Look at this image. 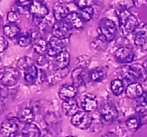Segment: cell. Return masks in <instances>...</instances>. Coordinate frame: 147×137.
Instances as JSON below:
<instances>
[{
  "instance_id": "6da1fadb",
  "label": "cell",
  "mask_w": 147,
  "mask_h": 137,
  "mask_svg": "<svg viewBox=\"0 0 147 137\" xmlns=\"http://www.w3.org/2000/svg\"><path fill=\"white\" fill-rule=\"evenodd\" d=\"M119 28L123 35H129L136 31L139 25V19L128 9H119L117 11Z\"/></svg>"
},
{
  "instance_id": "7a4b0ae2",
  "label": "cell",
  "mask_w": 147,
  "mask_h": 137,
  "mask_svg": "<svg viewBox=\"0 0 147 137\" xmlns=\"http://www.w3.org/2000/svg\"><path fill=\"white\" fill-rule=\"evenodd\" d=\"M122 76L125 80L133 82L144 81L147 78V73L142 64H126L122 67Z\"/></svg>"
},
{
  "instance_id": "3957f363",
  "label": "cell",
  "mask_w": 147,
  "mask_h": 137,
  "mask_svg": "<svg viewBox=\"0 0 147 137\" xmlns=\"http://www.w3.org/2000/svg\"><path fill=\"white\" fill-rule=\"evenodd\" d=\"M20 78V71L13 67H6L0 71V81L4 87H12L19 82Z\"/></svg>"
},
{
  "instance_id": "277c9868",
  "label": "cell",
  "mask_w": 147,
  "mask_h": 137,
  "mask_svg": "<svg viewBox=\"0 0 147 137\" xmlns=\"http://www.w3.org/2000/svg\"><path fill=\"white\" fill-rule=\"evenodd\" d=\"M99 35L102 36L107 42L113 41L117 32V25L109 19H103L99 22Z\"/></svg>"
},
{
  "instance_id": "5b68a950",
  "label": "cell",
  "mask_w": 147,
  "mask_h": 137,
  "mask_svg": "<svg viewBox=\"0 0 147 137\" xmlns=\"http://www.w3.org/2000/svg\"><path fill=\"white\" fill-rule=\"evenodd\" d=\"M73 28L67 20L56 21L53 25L51 32L53 37L61 40H67L71 37Z\"/></svg>"
},
{
  "instance_id": "8992f818",
  "label": "cell",
  "mask_w": 147,
  "mask_h": 137,
  "mask_svg": "<svg viewBox=\"0 0 147 137\" xmlns=\"http://www.w3.org/2000/svg\"><path fill=\"white\" fill-rule=\"evenodd\" d=\"M93 119L84 111H79L71 118V124L80 129H87L91 126Z\"/></svg>"
},
{
  "instance_id": "52a82bcc",
  "label": "cell",
  "mask_w": 147,
  "mask_h": 137,
  "mask_svg": "<svg viewBox=\"0 0 147 137\" xmlns=\"http://www.w3.org/2000/svg\"><path fill=\"white\" fill-rule=\"evenodd\" d=\"M115 59L119 64H129L133 62L135 54L131 49L128 47H120L114 53Z\"/></svg>"
},
{
  "instance_id": "ba28073f",
  "label": "cell",
  "mask_w": 147,
  "mask_h": 137,
  "mask_svg": "<svg viewBox=\"0 0 147 137\" xmlns=\"http://www.w3.org/2000/svg\"><path fill=\"white\" fill-rule=\"evenodd\" d=\"M65 43L63 40L55 37H51L47 41V55L50 57H55L65 50Z\"/></svg>"
},
{
  "instance_id": "9c48e42d",
  "label": "cell",
  "mask_w": 147,
  "mask_h": 137,
  "mask_svg": "<svg viewBox=\"0 0 147 137\" xmlns=\"http://www.w3.org/2000/svg\"><path fill=\"white\" fill-rule=\"evenodd\" d=\"M100 114L103 121L111 123L117 119L119 116V111L113 104L106 103L100 108Z\"/></svg>"
},
{
  "instance_id": "30bf717a",
  "label": "cell",
  "mask_w": 147,
  "mask_h": 137,
  "mask_svg": "<svg viewBox=\"0 0 147 137\" xmlns=\"http://www.w3.org/2000/svg\"><path fill=\"white\" fill-rule=\"evenodd\" d=\"M134 34L135 45L147 50V24L140 23Z\"/></svg>"
},
{
  "instance_id": "8fae6325",
  "label": "cell",
  "mask_w": 147,
  "mask_h": 137,
  "mask_svg": "<svg viewBox=\"0 0 147 137\" xmlns=\"http://www.w3.org/2000/svg\"><path fill=\"white\" fill-rule=\"evenodd\" d=\"M29 11L30 14L37 19H44L49 14L48 9L42 2L34 1V0H33L29 7Z\"/></svg>"
},
{
  "instance_id": "7c38bea8",
  "label": "cell",
  "mask_w": 147,
  "mask_h": 137,
  "mask_svg": "<svg viewBox=\"0 0 147 137\" xmlns=\"http://www.w3.org/2000/svg\"><path fill=\"white\" fill-rule=\"evenodd\" d=\"M20 122V121L17 118H11L9 119L5 120L1 124V135L6 137H9L15 134L18 131Z\"/></svg>"
},
{
  "instance_id": "4fadbf2b",
  "label": "cell",
  "mask_w": 147,
  "mask_h": 137,
  "mask_svg": "<svg viewBox=\"0 0 147 137\" xmlns=\"http://www.w3.org/2000/svg\"><path fill=\"white\" fill-rule=\"evenodd\" d=\"M70 9L63 1H57L53 4V14L56 21H63L70 14Z\"/></svg>"
},
{
  "instance_id": "5bb4252c",
  "label": "cell",
  "mask_w": 147,
  "mask_h": 137,
  "mask_svg": "<svg viewBox=\"0 0 147 137\" xmlns=\"http://www.w3.org/2000/svg\"><path fill=\"white\" fill-rule=\"evenodd\" d=\"M125 92L128 98L135 100L143 96L145 91L140 82H133L127 86Z\"/></svg>"
},
{
  "instance_id": "9a60e30c",
  "label": "cell",
  "mask_w": 147,
  "mask_h": 137,
  "mask_svg": "<svg viewBox=\"0 0 147 137\" xmlns=\"http://www.w3.org/2000/svg\"><path fill=\"white\" fill-rule=\"evenodd\" d=\"M32 39V49L34 52L39 54H42L45 52H47V41H46L40 34L37 32H33L30 34Z\"/></svg>"
},
{
  "instance_id": "2e32d148",
  "label": "cell",
  "mask_w": 147,
  "mask_h": 137,
  "mask_svg": "<svg viewBox=\"0 0 147 137\" xmlns=\"http://www.w3.org/2000/svg\"><path fill=\"white\" fill-rule=\"evenodd\" d=\"M98 106V102L96 96L88 94L83 96L81 101V108L87 113H92L96 111Z\"/></svg>"
},
{
  "instance_id": "e0dca14e",
  "label": "cell",
  "mask_w": 147,
  "mask_h": 137,
  "mask_svg": "<svg viewBox=\"0 0 147 137\" xmlns=\"http://www.w3.org/2000/svg\"><path fill=\"white\" fill-rule=\"evenodd\" d=\"M73 85L77 88L84 86L86 84V72L83 67H78L72 71Z\"/></svg>"
},
{
  "instance_id": "ac0fdd59",
  "label": "cell",
  "mask_w": 147,
  "mask_h": 137,
  "mask_svg": "<svg viewBox=\"0 0 147 137\" xmlns=\"http://www.w3.org/2000/svg\"><path fill=\"white\" fill-rule=\"evenodd\" d=\"M78 93V88L73 85L63 84L58 91V96L63 101L75 98Z\"/></svg>"
},
{
  "instance_id": "d6986e66",
  "label": "cell",
  "mask_w": 147,
  "mask_h": 137,
  "mask_svg": "<svg viewBox=\"0 0 147 137\" xmlns=\"http://www.w3.org/2000/svg\"><path fill=\"white\" fill-rule=\"evenodd\" d=\"M62 110L65 115L70 117H73L80 111L78 104L76 98L63 101L62 104Z\"/></svg>"
},
{
  "instance_id": "ffe728a7",
  "label": "cell",
  "mask_w": 147,
  "mask_h": 137,
  "mask_svg": "<svg viewBox=\"0 0 147 137\" xmlns=\"http://www.w3.org/2000/svg\"><path fill=\"white\" fill-rule=\"evenodd\" d=\"M70 62V55L66 50L62 51L55 57V67L56 70L67 68Z\"/></svg>"
},
{
  "instance_id": "44dd1931",
  "label": "cell",
  "mask_w": 147,
  "mask_h": 137,
  "mask_svg": "<svg viewBox=\"0 0 147 137\" xmlns=\"http://www.w3.org/2000/svg\"><path fill=\"white\" fill-rule=\"evenodd\" d=\"M17 118L22 123H24L25 124L33 123L35 119L34 112L31 108L25 107L20 111L17 114Z\"/></svg>"
},
{
  "instance_id": "7402d4cb",
  "label": "cell",
  "mask_w": 147,
  "mask_h": 137,
  "mask_svg": "<svg viewBox=\"0 0 147 137\" xmlns=\"http://www.w3.org/2000/svg\"><path fill=\"white\" fill-rule=\"evenodd\" d=\"M22 135L24 137H40L41 131L36 124L30 123L25 124L22 128Z\"/></svg>"
},
{
  "instance_id": "603a6c76",
  "label": "cell",
  "mask_w": 147,
  "mask_h": 137,
  "mask_svg": "<svg viewBox=\"0 0 147 137\" xmlns=\"http://www.w3.org/2000/svg\"><path fill=\"white\" fill-rule=\"evenodd\" d=\"M106 74L107 71L104 67H96L88 73V77L93 82H101L106 78Z\"/></svg>"
},
{
  "instance_id": "cb8c5ba5",
  "label": "cell",
  "mask_w": 147,
  "mask_h": 137,
  "mask_svg": "<svg viewBox=\"0 0 147 137\" xmlns=\"http://www.w3.org/2000/svg\"><path fill=\"white\" fill-rule=\"evenodd\" d=\"M69 24L72 26L75 29H81L84 26V21L82 19L79 13L77 12H70V14L67 16L66 19Z\"/></svg>"
},
{
  "instance_id": "d4e9b609",
  "label": "cell",
  "mask_w": 147,
  "mask_h": 137,
  "mask_svg": "<svg viewBox=\"0 0 147 137\" xmlns=\"http://www.w3.org/2000/svg\"><path fill=\"white\" fill-rule=\"evenodd\" d=\"M3 32L8 38L14 39L20 35V28L16 24L9 23L3 27Z\"/></svg>"
},
{
  "instance_id": "484cf974",
  "label": "cell",
  "mask_w": 147,
  "mask_h": 137,
  "mask_svg": "<svg viewBox=\"0 0 147 137\" xmlns=\"http://www.w3.org/2000/svg\"><path fill=\"white\" fill-rule=\"evenodd\" d=\"M110 88L112 93L116 96H119L121 94H123L125 89L124 84H123V81L120 78L112 80L110 84Z\"/></svg>"
},
{
  "instance_id": "4316f807",
  "label": "cell",
  "mask_w": 147,
  "mask_h": 137,
  "mask_svg": "<svg viewBox=\"0 0 147 137\" xmlns=\"http://www.w3.org/2000/svg\"><path fill=\"white\" fill-rule=\"evenodd\" d=\"M34 65V61L32 59L28 56H24L21 57L18 59L17 63V66L18 68L22 71H25L28 68L31 67L32 66Z\"/></svg>"
},
{
  "instance_id": "83f0119b",
  "label": "cell",
  "mask_w": 147,
  "mask_h": 137,
  "mask_svg": "<svg viewBox=\"0 0 147 137\" xmlns=\"http://www.w3.org/2000/svg\"><path fill=\"white\" fill-rule=\"evenodd\" d=\"M79 14L84 22H88L93 19L94 15V9L91 6H87L85 8L80 9Z\"/></svg>"
},
{
  "instance_id": "f1b7e54d",
  "label": "cell",
  "mask_w": 147,
  "mask_h": 137,
  "mask_svg": "<svg viewBox=\"0 0 147 137\" xmlns=\"http://www.w3.org/2000/svg\"><path fill=\"white\" fill-rule=\"evenodd\" d=\"M134 109L137 114H142L147 112V103L143 96L135 99Z\"/></svg>"
},
{
  "instance_id": "f546056e",
  "label": "cell",
  "mask_w": 147,
  "mask_h": 137,
  "mask_svg": "<svg viewBox=\"0 0 147 137\" xmlns=\"http://www.w3.org/2000/svg\"><path fill=\"white\" fill-rule=\"evenodd\" d=\"M32 39L30 34H26L20 35L17 39V44L21 47H27L32 44Z\"/></svg>"
},
{
  "instance_id": "4dcf8cb0",
  "label": "cell",
  "mask_w": 147,
  "mask_h": 137,
  "mask_svg": "<svg viewBox=\"0 0 147 137\" xmlns=\"http://www.w3.org/2000/svg\"><path fill=\"white\" fill-rule=\"evenodd\" d=\"M126 126L131 130H136L141 126V120L139 117L133 116L128 118L126 121Z\"/></svg>"
},
{
  "instance_id": "1f68e13d",
  "label": "cell",
  "mask_w": 147,
  "mask_h": 137,
  "mask_svg": "<svg viewBox=\"0 0 147 137\" xmlns=\"http://www.w3.org/2000/svg\"><path fill=\"white\" fill-rule=\"evenodd\" d=\"M45 121L50 126H55L58 124V118L55 113L48 112L45 116Z\"/></svg>"
},
{
  "instance_id": "d6a6232c",
  "label": "cell",
  "mask_w": 147,
  "mask_h": 137,
  "mask_svg": "<svg viewBox=\"0 0 147 137\" xmlns=\"http://www.w3.org/2000/svg\"><path fill=\"white\" fill-rule=\"evenodd\" d=\"M116 4L120 7L119 9H131L135 6L134 0H116Z\"/></svg>"
},
{
  "instance_id": "836d02e7",
  "label": "cell",
  "mask_w": 147,
  "mask_h": 137,
  "mask_svg": "<svg viewBox=\"0 0 147 137\" xmlns=\"http://www.w3.org/2000/svg\"><path fill=\"white\" fill-rule=\"evenodd\" d=\"M7 19L9 23H12V24H16V23L19 22L20 20V14L17 13L15 11H9L7 14Z\"/></svg>"
},
{
  "instance_id": "e575fe53",
  "label": "cell",
  "mask_w": 147,
  "mask_h": 137,
  "mask_svg": "<svg viewBox=\"0 0 147 137\" xmlns=\"http://www.w3.org/2000/svg\"><path fill=\"white\" fill-rule=\"evenodd\" d=\"M37 65L40 67V68L44 70V68H48L50 63H49L48 59L46 57L45 55H40L37 59Z\"/></svg>"
},
{
  "instance_id": "d590c367",
  "label": "cell",
  "mask_w": 147,
  "mask_h": 137,
  "mask_svg": "<svg viewBox=\"0 0 147 137\" xmlns=\"http://www.w3.org/2000/svg\"><path fill=\"white\" fill-rule=\"evenodd\" d=\"M9 47V42L5 37L1 36L0 37V51L3 53Z\"/></svg>"
},
{
  "instance_id": "8d00e7d4",
  "label": "cell",
  "mask_w": 147,
  "mask_h": 137,
  "mask_svg": "<svg viewBox=\"0 0 147 137\" xmlns=\"http://www.w3.org/2000/svg\"><path fill=\"white\" fill-rule=\"evenodd\" d=\"M74 4L79 9H82L88 6V0H74Z\"/></svg>"
},
{
  "instance_id": "74e56055",
  "label": "cell",
  "mask_w": 147,
  "mask_h": 137,
  "mask_svg": "<svg viewBox=\"0 0 147 137\" xmlns=\"http://www.w3.org/2000/svg\"><path fill=\"white\" fill-rule=\"evenodd\" d=\"M15 1L17 4H20V5L30 7V5L32 2L33 0H15Z\"/></svg>"
},
{
  "instance_id": "f35d334b",
  "label": "cell",
  "mask_w": 147,
  "mask_h": 137,
  "mask_svg": "<svg viewBox=\"0 0 147 137\" xmlns=\"http://www.w3.org/2000/svg\"><path fill=\"white\" fill-rule=\"evenodd\" d=\"M102 137H119V136H118L116 134H114V133L113 132H108V133H106L105 134H103V135L102 136Z\"/></svg>"
},
{
  "instance_id": "ab89813d",
  "label": "cell",
  "mask_w": 147,
  "mask_h": 137,
  "mask_svg": "<svg viewBox=\"0 0 147 137\" xmlns=\"http://www.w3.org/2000/svg\"><path fill=\"white\" fill-rule=\"evenodd\" d=\"M142 65H143V67H144V68L145 71H146V73H147V60H145V61H144L143 64H142Z\"/></svg>"
},
{
  "instance_id": "60d3db41",
  "label": "cell",
  "mask_w": 147,
  "mask_h": 137,
  "mask_svg": "<svg viewBox=\"0 0 147 137\" xmlns=\"http://www.w3.org/2000/svg\"><path fill=\"white\" fill-rule=\"evenodd\" d=\"M62 1L65 4H70L72 2H74V0H62Z\"/></svg>"
},
{
  "instance_id": "b9f144b4",
  "label": "cell",
  "mask_w": 147,
  "mask_h": 137,
  "mask_svg": "<svg viewBox=\"0 0 147 137\" xmlns=\"http://www.w3.org/2000/svg\"><path fill=\"white\" fill-rule=\"evenodd\" d=\"M143 97H144V98L145 101H146V103H147V91H145L144 94V95H143Z\"/></svg>"
},
{
  "instance_id": "7bdbcfd3",
  "label": "cell",
  "mask_w": 147,
  "mask_h": 137,
  "mask_svg": "<svg viewBox=\"0 0 147 137\" xmlns=\"http://www.w3.org/2000/svg\"><path fill=\"white\" fill-rule=\"evenodd\" d=\"M34 1H40V2H42L43 0H34Z\"/></svg>"
},
{
  "instance_id": "ee69618b",
  "label": "cell",
  "mask_w": 147,
  "mask_h": 137,
  "mask_svg": "<svg viewBox=\"0 0 147 137\" xmlns=\"http://www.w3.org/2000/svg\"><path fill=\"white\" fill-rule=\"evenodd\" d=\"M66 137H76V136H66Z\"/></svg>"
},
{
  "instance_id": "f6af8a7d",
  "label": "cell",
  "mask_w": 147,
  "mask_h": 137,
  "mask_svg": "<svg viewBox=\"0 0 147 137\" xmlns=\"http://www.w3.org/2000/svg\"><path fill=\"white\" fill-rule=\"evenodd\" d=\"M134 1H135V3H136V2H137V1H140V0H134Z\"/></svg>"
},
{
  "instance_id": "bcb514c9",
  "label": "cell",
  "mask_w": 147,
  "mask_h": 137,
  "mask_svg": "<svg viewBox=\"0 0 147 137\" xmlns=\"http://www.w3.org/2000/svg\"><path fill=\"white\" fill-rule=\"evenodd\" d=\"M17 137H24L23 136H17Z\"/></svg>"
}]
</instances>
